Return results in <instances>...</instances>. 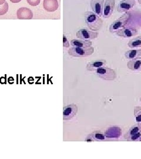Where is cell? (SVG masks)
<instances>
[{
  "label": "cell",
  "instance_id": "d6986e66",
  "mask_svg": "<svg viewBox=\"0 0 141 159\" xmlns=\"http://www.w3.org/2000/svg\"><path fill=\"white\" fill-rule=\"evenodd\" d=\"M128 47L131 49H136L141 47V35L132 39L128 43Z\"/></svg>",
  "mask_w": 141,
  "mask_h": 159
},
{
  "label": "cell",
  "instance_id": "9c48e42d",
  "mask_svg": "<svg viewBox=\"0 0 141 159\" xmlns=\"http://www.w3.org/2000/svg\"><path fill=\"white\" fill-rule=\"evenodd\" d=\"M135 0H121L117 7V11L125 12L132 9L135 5Z\"/></svg>",
  "mask_w": 141,
  "mask_h": 159
},
{
  "label": "cell",
  "instance_id": "ffe728a7",
  "mask_svg": "<svg viewBox=\"0 0 141 159\" xmlns=\"http://www.w3.org/2000/svg\"><path fill=\"white\" fill-rule=\"evenodd\" d=\"M141 130V128L139 127V125H138L137 124L135 125H132L129 129V130L124 135V138L125 140H127L130 137L133 136L134 135H135L136 133H137L138 131H139Z\"/></svg>",
  "mask_w": 141,
  "mask_h": 159
},
{
  "label": "cell",
  "instance_id": "4fadbf2b",
  "mask_svg": "<svg viewBox=\"0 0 141 159\" xmlns=\"http://www.w3.org/2000/svg\"><path fill=\"white\" fill-rule=\"evenodd\" d=\"M43 7L46 11L54 12L58 10L59 4L57 0H44Z\"/></svg>",
  "mask_w": 141,
  "mask_h": 159
},
{
  "label": "cell",
  "instance_id": "ac0fdd59",
  "mask_svg": "<svg viewBox=\"0 0 141 159\" xmlns=\"http://www.w3.org/2000/svg\"><path fill=\"white\" fill-rule=\"evenodd\" d=\"M90 135L93 137L95 142L99 141H106V140H111L105 136V133H102L100 131H94L90 133Z\"/></svg>",
  "mask_w": 141,
  "mask_h": 159
},
{
  "label": "cell",
  "instance_id": "44dd1931",
  "mask_svg": "<svg viewBox=\"0 0 141 159\" xmlns=\"http://www.w3.org/2000/svg\"><path fill=\"white\" fill-rule=\"evenodd\" d=\"M134 114L136 124L141 129V107L135 106L134 108Z\"/></svg>",
  "mask_w": 141,
  "mask_h": 159
},
{
  "label": "cell",
  "instance_id": "7a4b0ae2",
  "mask_svg": "<svg viewBox=\"0 0 141 159\" xmlns=\"http://www.w3.org/2000/svg\"><path fill=\"white\" fill-rule=\"evenodd\" d=\"M131 18V14L129 12H125L121 17L115 20L109 27V31L111 33H115L120 29H123L130 22Z\"/></svg>",
  "mask_w": 141,
  "mask_h": 159
},
{
  "label": "cell",
  "instance_id": "e0dca14e",
  "mask_svg": "<svg viewBox=\"0 0 141 159\" xmlns=\"http://www.w3.org/2000/svg\"><path fill=\"white\" fill-rule=\"evenodd\" d=\"M70 44L74 47H89L92 46V42L90 40H73L71 41Z\"/></svg>",
  "mask_w": 141,
  "mask_h": 159
},
{
  "label": "cell",
  "instance_id": "30bf717a",
  "mask_svg": "<svg viewBox=\"0 0 141 159\" xmlns=\"http://www.w3.org/2000/svg\"><path fill=\"white\" fill-rule=\"evenodd\" d=\"M104 0H90V7L92 12L101 17L102 16Z\"/></svg>",
  "mask_w": 141,
  "mask_h": 159
},
{
  "label": "cell",
  "instance_id": "7402d4cb",
  "mask_svg": "<svg viewBox=\"0 0 141 159\" xmlns=\"http://www.w3.org/2000/svg\"><path fill=\"white\" fill-rule=\"evenodd\" d=\"M141 139V130L136 133L133 136L130 137L128 139L126 140L128 142H139Z\"/></svg>",
  "mask_w": 141,
  "mask_h": 159
},
{
  "label": "cell",
  "instance_id": "f1b7e54d",
  "mask_svg": "<svg viewBox=\"0 0 141 159\" xmlns=\"http://www.w3.org/2000/svg\"><path fill=\"white\" fill-rule=\"evenodd\" d=\"M138 2H139V4H141V0H138Z\"/></svg>",
  "mask_w": 141,
  "mask_h": 159
},
{
  "label": "cell",
  "instance_id": "83f0119b",
  "mask_svg": "<svg viewBox=\"0 0 141 159\" xmlns=\"http://www.w3.org/2000/svg\"><path fill=\"white\" fill-rule=\"evenodd\" d=\"M6 2V0H0V5L4 4Z\"/></svg>",
  "mask_w": 141,
  "mask_h": 159
},
{
  "label": "cell",
  "instance_id": "5b68a950",
  "mask_svg": "<svg viewBox=\"0 0 141 159\" xmlns=\"http://www.w3.org/2000/svg\"><path fill=\"white\" fill-rule=\"evenodd\" d=\"M77 37L82 40H91L96 39L98 37L99 33L90 31L86 29H81L77 32Z\"/></svg>",
  "mask_w": 141,
  "mask_h": 159
},
{
  "label": "cell",
  "instance_id": "603a6c76",
  "mask_svg": "<svg viewBox=\"0 0 141 159\" xmlns=\"http://www.w3.org/2000/svg\"><path fill=\"white\" fill-rule=\"evenodd\" d=\"M8 11V4L6 2L4 4L0 5V16L6 14Z\"/></svg>",
  "mask_w": 141,
  "mask_h": 159
},
{
  "label": "cell",
  "instance_id": "52a82bcc",
  "mask_svg": "<svg viewBox=\"0 0 141 159\" xmlns=\"http://www.w3.org/2000/svg\"><path fill=\"white\" fill-rule=\"evenodd\" d=\"M116 35L122 38H130L138 34V30L134 27H124L117 31Z\"/></svg>",
  "mask_w": 141,
  "mask_h": 159
},
{
  "label": "cell",
  "instance_id": "4316f807",
  "mask_svg": "<svg viewBox=\"0 0 141 159\" xmlns=\"http://www.w3.org/2000/svg\"><path fill=\"white\" fill-rule=\"evenodd\" d=\"M21 0H10V1L12 3H18L21 1Z\"/></svg>",
  "mask_w": 141,
  "mask_h": 159
},
{
  "label": "cell",
  "instance_id": "ba28073f",
  "mask_svg": "<svg viewBox=\"0 0 141 159\" xmlns=\"http://www.w3.org/2000/svg\"><path fill=\"white\" fill-rule=\"evenodd\" d=\"M115 5V0H105L104 4L102 16L104 18H109L112 14Z\"/></svg>",
  "mask_w": 141,
  "mask_h": 159
},
{
  "label": "cell",
  "instance_id": "d4e9b609",
  "mask_svg": "<svg viewBox=\"0 0 141 159\" xmlns=\"http://www.w3.org/2000/svg\"><path fill=\"white\" fill-rule=\"evenodd\" d=\"M63 46L64 47L68 48L70 46V43L68 41L67 38L65 37V35L64 34L63 35Z\"/></svg>",
  "mask_w": 141,
  "mask_h": 159
},
{
  "label": "cell",
  "instance_id": "2e32d148",
  "mask_svg": "<svg viewBox=\"0 0 141 159\" xmlns=\"http://www.w3.org/2000/svg\"><path fill=\"white\" fill-rule=\"evenodd\" d=\"M124 56L128 60L141 58V49H131L126 51Z\"/></svg>",
  "mask_w": 141,
  "mask_h": 159
},
{
  "label": "cell",
  "instance_id": "277c9868",
  "mask_svg": "<svg viewBox=\"0 0 141 159\" xmlns=\"http://www.w3.org/2000/svg\"><path fill=\"white\" fill-rule=\"evenodd\" d=\"M68 54L74 57H86L90 56L94 52V48L89 47H71L68 50Z\"/></svg>",
  "mask_w": 141,
  "mask_h": 159
},
{
  "label": "cell",
  "instance_id": "3957f363",
  "mask_svg": "<svg viewBox=\"0 0 141 159\" xmlns=\"http://www.w3.org/2000/svg\"><path fill=\"white\" fill-rule=\"evenodd\" d=\"M95 74L98 77L109 81L114 80L117 77V72L115 70L105 66L96 69Z\"/></svg>",
  "mask_w": 141,
  "mask_h": 159
},
{
  "label": "cell",
  "instance_id": "7c38bea8",
  "mask_svg": "<svg viewBox=\"0 0 141 159\" xmlns=\"http://www.w3.org/2000/svg\"><path fill=\"white\" fill-rule=\"evenodd\" d=\"M17 18L20 20H30L33 17L32 11L26 7L19 8L17 12Z\"/></svg>",
  "mask_w": 141,
  "mask_h": 159
},
{
  "label": "cell",
  "instance_id": "6da1fadb",
  "mask_svg": "<svg viewBox=\"0 0 141 159\" xmlns=\"http://www.w3.org/2000/svg\"><path fill=\"white\" fill-rule=\"evenodd\" d=\"M85 20L88 27L92 31H99L103 25L102 20L94 12H85Z\"/></svg>",
  "mask_w": 141,
  "mask_h": 159
},
{
  "label": "cell",
  "instance_id": "484cf974",
  "mask_svg": "<svg viewBox=\"0 0 141 159\" xmlns=\"http://www.w3.org/2000/svg\"><path fill=\"white\" fill-rule=\"evenodd\" d=\"M85 141L86 142L88 143H91L93 142H95L94 140V139H93V137L90 135V133L89 134H88L87 136L86 137V138H85Z\"/></svg>",
  "mask_w": 141,
  "mask_h": 159
},
{
  "label": "cell",
  "instance_id": "8fae6325",
  "mask_svg": "<svg viewBox=\"0 0 141 159\" xmlns=\"http://www.w3.org/2000/svg\"><path fill=\"white\" fill-rule=\"evenodd\" d=\"M106 64L107 61L105 60L99 59L88 63L86 66V68L89 71H95L96 69L104 67L106 66Z\"/></svg>",
  "mask_w": 141,
  "mask_h": 159
},
{
  "label": "cell",
  "instance_id": "8992f818",
  "mask_svg": "<svg viewBox=\"0 0 141 159\" xmlns=\"http://www.w3.org/2000/svg\"><path fill=\"white\" fill-rule=\"evenodd\" d=\"M78 112V106L75 104H70L63 108V120H69L73 119Z\"/></svg>",
  "mask_w": 141,
  "mask_h": 159
},
{
  "label": "cell",
  "instance_id": "cb8c5ba5",
  "mask_svg": "<svg viewBox=\"0 0 141 159\" xmlns=\"http://www.w3.org/2000/svg\"><path fill=\"white\" fill-rule=\"evenodd\" d=\"M27 2L29 5L33 6V7H35L38 6L40 3L41 0H27Z\"/></svg>",
  "mask_w": 141,
  "mask_h": 159
},
{
  "label": "cell",
  "instance_id": "4dcf8cb0",
  "mask_svg": "<svg viewBox=\"0 0 141 159\" xmlns=\"http://www.w3.org/2000/svg\"><path fill=\"white\" fill-rule=\"evenodd\" d=\"M139 142H141V139L139 140Z\"/></svg>",
  "mask_w": 141,
  "mask_h": 159
},
{
  "label": "cell",
  "instance_id": "f546056e",
  "mask_svg": "<svg viewBox=\"0 0 141 159\" xmlns=\"http://www.w3.org/2000/svg\"><path fill=\"white\" fill-rule=\"evenodd\" d=\"M139 101H140V102H141V96L140 97V98H139Z\"/></svg>",
  "mask_w": 141,
  "mask_h": 159
},
{
  "label": "cell",
  "instance_id": "5bb4252c",
  "mask_svg": "<svg viewBox=\"0 0 141 159\" xmlns=\"http://www.w3.org/2000/svg\"><path fill=\"white\" fill-rule=\"evenodd\" d=\"M105 134L108 139L119 138L121 135V129L117 126L110 127L105 131Z\"/></svg>",
  "mask_w": 141,
  "mask_h": 159
},
{
  "label": "cell",
  "instance_id": "9a60e30c",
  "mask_svg": "<svg viewBox=\"0 0 141 159\" xmlns=\"http://www.w3.org/2000/svg\"><path fill=\"white\" fill-rule=\"evenodd\" d=\"M127 67L134 71H141V58L130 60L127 63Z\"/></svg>",
  "mask_w": 141,
  "mask_h": 159
}]
</instances>
